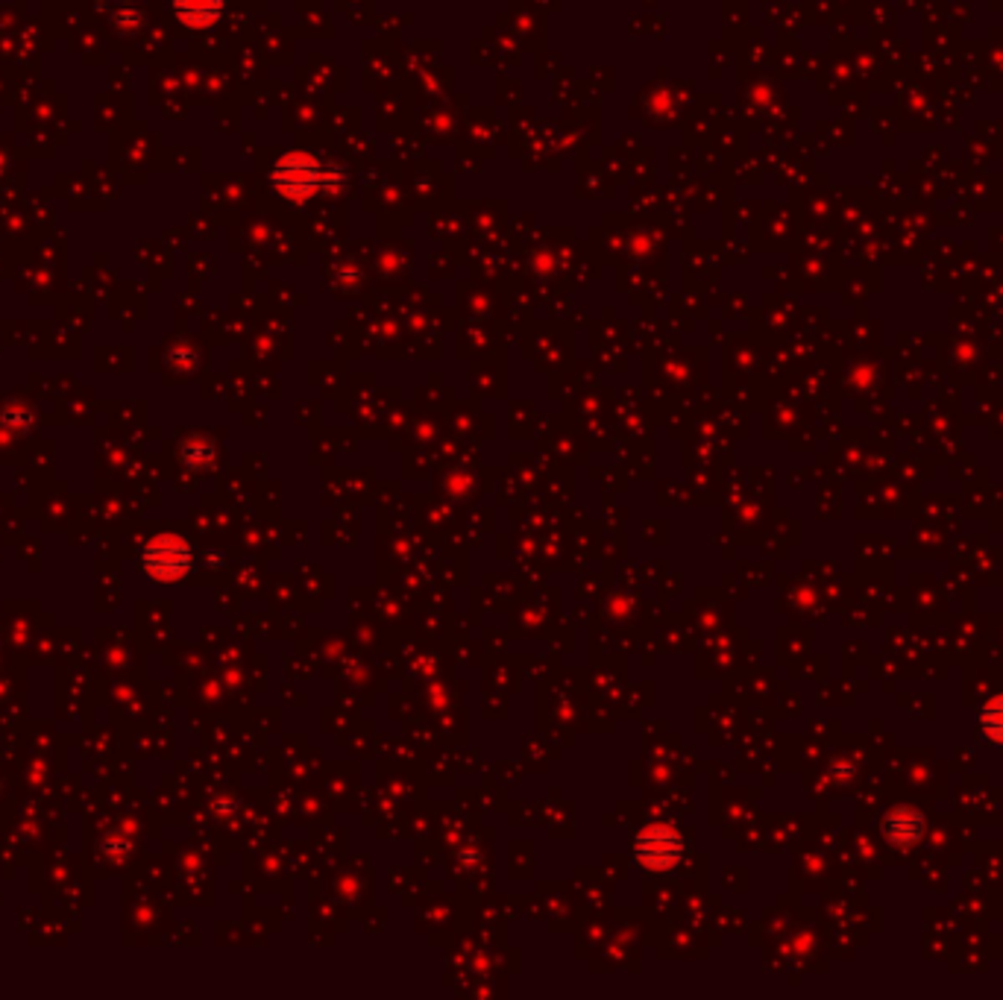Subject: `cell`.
Segmentation results:
<instances>
[{
	"mask_svg": "<svg viewBox=\"0 0 1003 1000\" xmlns=\"http://www.w3.org/2000/svg\"><path fill=\"white\" fill-rule=\"evenodd\" d=\"M273 188L294 203L311 200L314 194L323 191H338L341 188V174L338 168L323 165L320 159L308 156V153H291L285 156L276 168H273Z\"/></svg>",
	"mask_w": 1003,
	"mask_h": 1000,
	"instance_id": "obj_1",
	"label": "cell"
},
{
	"mask_svg": "<svg viewBox=\"0 0 1003 1000\" xmlns=\"http://www.w3.org/2000/svg\"><path fill=\"white\" fill-rule=\"evenodd\" d=\"M681 857V836L672 827H646L637 836V860L646 869H669Z\"/></svg>",
	"mask_w": 1003,
	"mask_h": 1000,
	"instance_id": "obj_2",
	"label": "cell"
},
{
	"mask_svg": "<svg viewBox=\"0 0 1003 1000\" xmlns=\"http://www.w3.org/2000/svg\"><path fill=\"white\" fill-rule=\"evenodd\" d=\"M176 15L194 30H206L223 15V0H176Z\"/></svg>",
	"mask_w": 1003,
	"mask_h": 1000,
	"instance_id": "obj_3",
	"label": "cell"
},
{
	"mask_svg": "<svg viewBox=\"0 0 1003 1000\" xmlns=\"http://www.w3.org/2000/svg\"><path fill=\"white\" fill-rule=\"evenodd\" d=\"M921 830H924V819L918 816L916 810H895V813H889L886 822H883L886 839L895 842V845H910V842H916L918 836H921Z\"/></svg>",
	"mask_w": 1003,
	"mask_h": 1000,
	"instance_id": "obj_4",
	"label": "cell"
},
{
	"mask_svg": "<svg viewBox=\"0 0 1003 1000\" xmlns=\"http://www.w3.org/2000/svg\"><path fill=\"white\" fill-rule=\"evenodd\" d=\"M980 725H983V731H986L992 740L1003 742V698L989 701V707H986L983 716H980Z\"/></svg>",
	"mask_w": 1003,
	"mask_h": 1000,
	"instance_id": "obj_5",
	"label": "cell"
}]
</instances>
